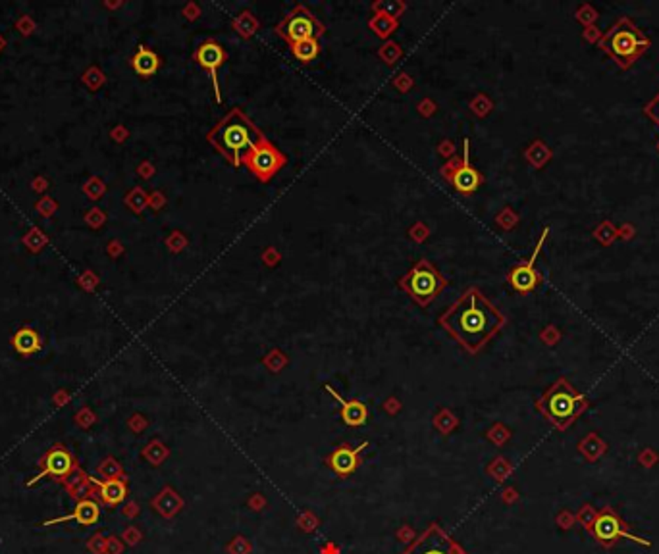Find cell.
I'll list each match as a JSON object with an SVG mask.
<instances>
[{
  "instance_id": "obj_9",
  "label": "cell",
  "mask_w": 659,
  "mask_h": 554,
  "mask_svg": "<svg viewBox=\"0 0 659 554\" xmlns=\"http://www.w3.org/2000/svg\"><path fill=\"white\" fill-rule=\"evenodd\" d=\"M440 171L450 181L451 187L463 194H471L482 185V173L474 168L469 158V138H465L463 145V156H453Z\"/></svg>"
},
{
  "instance_id": "obj_5",
  "label": "cell",
  "mask_w": 659,
  "mask_h": 554,
  "mask_svg": "<svg viewBox=\"0 0 659 554\" xmlns=\"http://www.w3.org/2000/svg\"><path fill=\"white\" fill-rule=\"evenodd\" d=\"M445 287L448 279L428 260H419L403 277H399V289L422 308H426Z\"/></svg>"
},
{
  "instance_id": "obj_15",
  "label": "cell",
  "mask_w": 659,
  "mask_h": 554,
  "mask_svg": "<svg viewBox=\"0 0 659 554\" xmlns=\"http://www.w3.org/2000/svg\"><path fill=\"white\" fill-rule=\"evenodd\" d=\"M68 520H76L81 525H91L99 520V506L95 504L93 500H81L76 510L68 516H62V518H55V520H48L45 522V525H55V523H64L68 522Z\"/></svg>"
},
{
  "instance_id": "obj_13",
  "label": "cell",
  "mask_w": 659,
  "mask_h": 554,
  "mask_svg": "<svg viewBox=\"0 0 659 554\" xmlns=\"http://www.w3.org/2000/svg\"><path fill=\"white\" fill-rule=\"evenodd\" d=\"M326 391L330 392L332 397H334L338 402H340V406H342V418L343 422L351 425V427H359V425H363L366 422V416H368V410H366L365 402H361V400H345L342 399L335 389H332L330 385H326Z\"/></svg>"
},
{
  "instance_id": "obj_19",
  "label": "cell",
  "mask_w": 659,
  "mask_h": 554,
  "mask_svg": "<svg viewBox=\"0 0 659 554\" xmlns=\"http://www.w3.org/2000/svg\"><path fill=\"white\" fill-rule=\"evenodd\" d=\"M101 485V497L104 502L109 504H118L125 499V485L118 479H109V481H102Z\"/></svg>"
},
{
  "instance_id": "obj_12",
  "label": "cell",
  "mask_w": 659,
  "mask_h": 554,
  "mask_svg": "<svg viewBox=\"0 0 659 554\" xmlns=\"http://www.w3.org/2000/svg\"><path fill=\"white\" fill-rule=\"evenodd\" d=\"M407 554H463L440 527H430Z\"/></svg>"
},
{
  "instance_id": "obj_7",
  "label": "cell",
  "mask_w": 659,
  "mask_h": 554,
  "mask_svg": "<svg viewBox=\"0 0 659 554\" xmlns=\"http://www.w3.org/2000/svg\"><path fill=\"white\" fill-rule=\"evenodd\" d=\"M274 31L291 46L305 38H320L326 33V27L318 22V17L309 8L297 4L289 14L284 15V20L276 25Z\"/></svg>"
},
{
  "instance_id": "obj_10",
  "label": "cell",
  "mask_w": 659,
  "mask_h": 554,
  "mask_svg": "<svg viewBox=\"0 0 659 554\" xmlns=\"http://www.w3.org/2000/svg\"><path fill=\"white\" fill-rule=\"evenodd\" d=\"M548 233H550V227H546V229L542 231V235H540V239H538V243H536L534 246L532 256H530L528 260L517 264V266L509 271V283H511L513 289L517 292H520V294H527V292L532 291L536 285H538V281H540V274L536 271L534 266L538 256H540L543 243H546V239H548Z\"/></svg>"
},
{
  "instance_id": "obj_3",
  "label": "cell",
  "mask_w": 659,
  "mask_h": 554,
  "mask_svg": "<svg viewBox=\"0 0 659 554\" xmlns=\"http://www.w3.org/2000/svg\"><path fill=\"white\" fill-rule=\"evenodd\" d=\"M540 414L559 431L569 429L590 408V400L574 389V385L559 377L543 391L540 400H536Z\"/></svg>"
},
{
  "instance_id": "obj_8",
  "label": "cell",
  "mask_w": 659,
  "mask_h": 554,
  "mask_svg": "<svg viewBox=\"0 0 659 554\" xmlns=\"http://www.w3.org/2000/svg\"><path fill=\"white\" fill-rule=\"evenodd\" d=\"M286 164V154L279 152L274 143L268 141L264 135L258 138V143L243 158V166H247L249 171L263 183H268Z\"/></svg>"
},
{
  "instance_id": "obj_24",
  "label": "cell",
  "mask_w": 659,
  "mask_h": 554,
  "mask_svg": "<svg viewBox=\"0 0 659 554\" xmlns=\"http://www.w3.org/2000/svg\"><path fill=\"white\" fill-rule=\"evenodd\" d=\"M596 516H597V508H594L592 504H582L581 510H578V514H576V520L581 523L584 531H592V525L596 522Z\"/></svg>"
},
{
  "instance_id": "obj_11",
  "label": "cell",
  "mask_w": 659,
  "mask_h": 554,
  "mask_svg": "<svg viewBox=\"0 0 659 554\" xmlns=\"http://www.w3.org/2000/svg\"><path fill=\"white\" fill-rule=\"evenodd\" d=\"M226 58H228V54H226L224 46L220 45V43H216V41H204L202 45H199V48H197L193 54V60L197 62L204 71H209L212 85H214V97H216L218 102H222V94H220L216 69L224 64Z\"/></svg>"
},
{
  "instance_id": "obj_25",
  "label": "cell",
  "mask_w": 659,
  "mask_h": 554,
  "mask_svg": "<svg viewBox=\"0 0 659 554\" xmlns=\"http://www.w3.org/2000/svg\"><path fill=\"white\" fill-rule=\"evenodd\" d=\"M644 112L650 115L651 120L655 122V125L659 127V92L650 100V102H648V104H646V106H644Z\"/></svg>"
},
{
  "instance_id": "obj_21",
  "label": "cell",
  "mask_w": 659,
  "mask_h": 554,
  "mask_svg": "<svg viewBox=\"0 0 659 554\" xmlns=\"http://www.w3.org/2000/svg\"><path fill=\"white\" fill-rule=\"evenodd\" d=\"M14 346H16L22 354H32L33 350L39 348V337H37V333L32 329L18 331V335L14 337Z\"/></svg>"
},
{
  "instance_id": "obj_22",
  "label": "cell",
  "mask_w": 659,
  "mask_h": 554,
  "mask_svg": "<svg viewBox=\"0 0 659 554\" xmlns=\"http://www.w3.org/2000/svg\"><path fill=\"white\" fill-rule=\"evenodd\" d=\"M405 8L407 6H405L403 2H399V0H380V2H374L373 4V10L376 14L388 15V17H394V20H397L399 15L403 14Z\"/></svg>"
},
{
  "instance_id": "obj_16",
  "label": "cell",
  "mask_w": 659,
  "mask_h": 554,
  "mask_svg": "<svg viewBox=\"0 0 659 554\" xmlns=\"http://www.w3.org/2000/svg\"><path fill=\"white\" fill-rule=\"evenodd\" d=\"M70 468H71L70 454L66 453V450H62V448L53 450V453L47 456V466H45V469H43V471H41L39 476L35 477V479H32L27 485H33L37 479H43L45 476H56V477L66 476V474L70 471Z\"/></svg>"
},
{
  "instance_id": "obj_14",
  "label": "cell",
  "mask_w": 659,
  "mask_h": 554,
  "mask_svg": "<svg viewBox=\"0 0 659 554\" xmlns=\"http://www.w3.org/2000/svg\"><path fill=\"white\" fill-rule=\"evenodd\" d=\"M366 445H368V443H363V445L357 446V448H347L345 445L335 448L334 454L328 458L330 466H332L340 476H347V474H351L353 469L357 468V456Z\"/></svg>"
},
{
  "instance_id": "obj_2",
  "label": "cell",
  "mask_w": 659,
  "mask_h": 554,
  "mask_svg": "<svg viewBox=\"0 0 659 554\" xmlns=\"http://www.w3.org/2000/svg\"><path fill=\"white\" fill-rule=\"evenodd\" d=\"M264 133L241 108H232L220 122L207 133V141L222 154L233 168L243 166L245 154L258 143Z\"/></svg>"
},
{
  "instance_id": "obj_18",
  "label": "cell",
  "mask_w": 659,
  "mask_h": 554,
  "mask_svg": "<svg viewBox=\"0 0 659 554\" xmlns=\"http://www.w3.org/2000/svg\"><path fill=\"white\" fill-rule=\"evenodd\" d=\"M289 48H291L293 56L301 62V64L314 62L318 58V54H320V43H318V38H305V41H299V43L291 45Z\"/></svg>"
},
{
  "instance_id": "obj_23",
  "label": "cell",
  "mask_w": 659,
  "mask_h": 554,
  "mask_svg": "<svg viewBox=\"0 0 659 554\" xmlns=\"http://www.w3.org/2000/svg\"><path fill=\"white\" fill-rule=\"evenodd\" d=\"M256 27H258V22L251 12H243L241 15H237V20H233V29L237 31L241 37H251Z\"/></svg>"
},
{
  "instance_id": "obj_4",
  "label": "cell",
  "mask_w": 659,
  "mask_h": 554,
  "mask_svg": "<svg viewBox=\"0 0 659 554\" xmlns=\"http://www.w3.org/2000/svg\"><path fill=\"white\" fill-rule=\"evenodd\" d=\"M650 37L630 17H620L599 38V48L611 56L620 68H630L648 48Z\"/></svg>"
},
{
  "instance_id": "obj_20",
  "label": "cell",
  "mask_w": 659,
  "mask_h": 554,
  "mask_svg": "<svg viewBox=\"0 0 659 554\" xmlns=\"http://www.w3.org/2000/svg\"><path fill=\"white\" fill-rule=\"evenodd\" d=\"M368 25H370V29H373L378 37L388 38L389 35H391V33L399 27V22L394 20V17H388V15L376 14L373 20L368 22Z\"/></svg>"
},
{
  "instance_id": "obj_6",
  "label": "cell",
  "mask_w": 659,
  "mask_h": 554,
  "mask_svg": "<svg viewBox=\"0 0 659 554\" xmlns=\"http://www.w3.org/2000/svg\"><path fill=\"white\" fill-rule=\"evenodd\" d=\"M590 535L594 537V541H596L597 545L604 546V548H611V546L619 545L623 539L632 541V543H638V545L642 546H651V543L648 539H642L638 537V535H634V533H630L625 520H623L619 516V512L611 506H604L602 510H597L596 522L592 525Z\"/></svg>"
},
{
  "instance_id": "obj_17",
  "label": "cell",
  "mask_w": 659,
  "mask_h": 554,
  "mask_svg": "<svg viewBox=\"0 0 659 554\" xmlns=\"http://www.w3.org/2000/svg\"><path fill=\"white\" fill-rule=\"evenodd\" d=\"M160 66V60L153 50H148L145 46H141L139 52L133 56V69L139 73V76H153L156 69Z\"/></svg>"
},
{
  "instance_id": "obj_1",
  "label": "cell",
  "mask_w": 659,
  "mask_h": 554,
  "mask_svg": "<svg viewBox=\"0 0 659 554\" xmlns=\"http://www.w3.org/2000/svg\"><path fill=\"white\" fill-rule=\"evenodd\" d=\"M440 325L465 346L478 354L488 341L505 325V315L490 302L478 287H469L442 315Z\"/></svg>"
}]
</instances>
